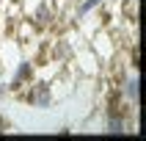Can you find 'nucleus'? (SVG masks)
<instances>
[{
    "instance_id": "f257e3e1",
    "label": "nucleus",
    "mask_w": 146,
    "mask_h": 141,
    "mask_svg": "<svg viewBox=\"0 0 146 141\" xmlns=\"http://www.w3.org/2000/svg\"><path fill=\"white\" fill-rule=\"evenodd\" d=\"M116 94L132 108V111H141V78H138V69H127V72L119 78L116 83Z\"/></svg>"
},
{
    "instance_id": "f03ea898",
    "label": "nucleus",
    "mask_w": 146,
    "mask_h": 141,
    "mask_svg": "<svg viewBox=\"0 0 146 141\" xmlns=\"http://www.w3.org/2000/svg\"><path fill=\"white\" fill-rule=\"evenodd\" d=\"M28 105L36 108V111H50L55 105V91H52V83L50 80H36L33 78L28 83Z\"/></svg>"
},
{
    "instance_id": "7ed1b4c3",
    "label": "nucleus",
    "mask_w": 146,
    "mask_h": 141,
    "mask_svg": "<svg viewBox=\"0 0 146 141\" xmlns=\"http://www.w3.org/2000/svg\"><path fill=\"white\" fill-rule=\"evenodd\" d=\"M28 19H31V25L36 28V33L39 31H50V28L55 25V19H58V11H55V6H52L50 0H39V3L31 8Z\"/></svg>"
},
{
    "instance_id": "20e7f679",
    "label": "nucleus",
    "mask_w": 146,
    "mask_h": 141,
    "mask_svg": "<svg viewBox=\"0 0 146 141\" xmlns=\"http://www.w3.org/2000/svg\"><path fill=\"white\" fill-rule=\"evenodd\" d=\"M36 78V66H33V61H28V58H22V61H17L14 69H11V78H8V89L11 91H19L25 89L28 83Z\"/></svg>"
},
{
    "instance_id": "39448f33",
    "label": "nucleus",
    "mask_w": 146,
    "mask_h": 141,
    "mask_svg": "<svg viewBox=\"0 0 146 141\" xmlns=\"http://www.w3.org/2000/svg\"><path fill=\"white\" fill-rule=\"evenodd\" d=\"M74 53H77V47H74L66 36L52 41V61H55V64H69V61H74Z\"/></svg>"
},
{
    "instance_id": "423d86ee",
    "label": "nucleus",
    "mask_w": 146,
    "mask_h": 141,
    "mask_svg": "<svg viewBox=\"0 0 146 141\" xmlns=\"http://www.w3.org/2000/svg\"><path fill=\"white\" fill-rule=\"evenodd\" d=\"M105 3H108V0H77V3H74V19H77V22H83L86 17L97 14Z\"/></svg>"
},
{
    "instance_id": "0eeeda50",
    "label": "nucleus",
    "mask_w": 146,
    "mask_h": 141,
    "mask_svg": "<svg viewBox=\"0 0 146 141\" xmlns=\"http://www.w3.org/2000/svg\"><path fill=\"white\" fill-rule=\"evenodd\" d=\"M8 94H11V89H8V83H0V102H3V100H6Z\"/></svg>"
}]
</instances>
